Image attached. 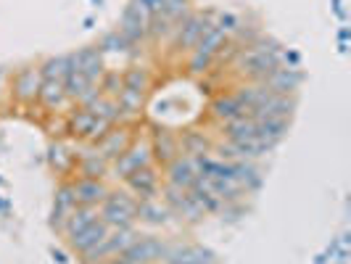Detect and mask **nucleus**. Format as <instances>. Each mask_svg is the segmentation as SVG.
Returning a JSON list of instances; mask_svg holds the SVG:
<instances>
[{"label": "nucleus", "instance_id": "22", "mask_svg": "<svg viewBox=\"0 0 351 264\" xmlns=\"http://www.w3.org/2000/svg\"><path fill=\"white\" fill-rule=\"evenodd\" d=\"M177 151H180V143H177L175 135H172L169 130H158L156 138H154V145H151V154H154L158 161L169 164L172 158H177Z\"/></svg>", "mask_w": 351, "mask_h": 264}, {"label": "nucleus", "instance_id": "38", "mask_svg": "<svg viewBox=\"0 0 351 264\" xmlns=\"http://www.w3.org/2000/svg\"><path fill=\"white\" fill-rule=\"evenodd\" d=\"M101 264H143V262H135V259H130V256L119 254V256H114V259H108V262H101Z\"/></svg>", "mask_w": 351, "mask_h": 264}, {"label": "nucleus", "instance_id": "26", "mask_svg": "<svg viewBox=\"0 0 351 264\" xmlns=\"http://www.w3.org/2000/svg\"><path fill=\"white\" fill-rule=\"evenodd\" d=\"M211 114H214L219 122H230V119H235V117H241V114H246V111H243L241 101L235 98V93H232V95H225V98L214 101V106H211Z\"/></svg>", "mask_w": 351, "mask_h": 264}, {"label": "nucleus", "instance_id": "32", "mask_svg": "<svg viewBox=\"0 0 351 264\" xmlns=\"http://www.w3.org/2000/svg\"><path fill=\"white\" fill-rule=\"evenodd\" d=\"M209 141L204 138V135H198V132H188L185 138H182V151H185V156H201V154H209Z\"/></svg>", "mask_w": 351, "mask_h": 264}, {"label": "nucleus", "instance_id": "20", "mask_svg": "<svg viewBox=\"0 0 351 264\" xmlns=\"http://www.w3.org/2000/svg\"><path fill=\"white\" fill-rule=\"evenodd\" d=\"M95 219H98V209H95V206H80V204H77V206L71 209L69 217H66V222H64L61 232H64L66 238H71V235L82 232L88 225H93Z\"/></svg>", "mask_w": 351, "mask_h": 264}, {"label": "nucleus", "instance_id": "27", "mask_svg": "<svg viewBox=\"0 0 351 264\" xmlns=\"http://www.w3.org/2000/svg\"><path fill=\"white\" fill-rule=\"evenodd\" d=\"M106 175H108V158H104L98 151H90L88 156L82 158V177L104 180Z\"/></svg>", "mask_w": 351, "mask_h": 264}, {"label": "nucleus", "instance_id": "14", "mask_svg": "<svg viewBox=\"0 0 351 264\" xmlns=\"http://www.w3.org/2000/svg\"><path fill=\"white\" fill-rule=\"evenodd\" d=\"M71 188H74V195H77V204H80V206H95V209L104 204L106 193H108L104 180H90V177L77 180Z\"/></svg>", "mask_w": 351, "mask_h": 264}, {"label": "nucleus", "instance_id": "35", "mask_svg": "<svg viewBox=\"0 0 351 264\" xmlns=\"http://www.w3.org/2000/svg\"><path fill=\"white\" fill-rule=\"evenodd\" d=\"M188 5H191L188 0H164V11L161 14L177 24V21H182V19L188 16Z\"/></svg>", "mask_w": 351, "mask_h": 264}, {"label": "nucleus", "instance_id": "1", "mask_svg": "<svg viewBox=\"0 0 351 264\" xmlns=\"http://www.w3.org/2000/svg\"><path fill=\"white\" fill-rule=\"evenodd\" d=\"M135 211H138V201L127 191H119V193H106L104 204H101V211L98 217L104 219L111 230L117 228H135Z\"/></svg>", "mask_w": 351, "mask_h": 264}, {"label": "nucleus", "instance_id": "7", "mask_svg": "<svg viewBox=\"0 0 351 264\" xmlns=\"http://www.w3.org/2000/svg\"><path fill=\"white\" fill-rule=\"evenodd\" d=\"M69 58H71V67L82 71L93 85H101V80H104L106 74V64H104V53H101L98 45H90V48L69 53Z\"/></svg>", "mask_w": 351, "mask_h": 264}, {"label": "nucleus", "instance_id": "33", "mask_svg": "<svg viewBox=\"0 0 351 264\" xmlns=\"http://www.w3.org/2000/svg\"><path fill=\"white\" fill-rule=\"evenodd\" d=\"M214 27H217L225 37L238 35V29H241V19L235 16L232 11H222V14L214 16Z\"/></svg>", "mask_w": 351, "mask_h": 264}, {"label": "nucleus", "instance_id": "31", "mask_svg": "<svg viewBox=\"0 0 351 264\" xmlns=\"http://www.w3.org/2000/svg\"><path fill=\"white\" fill-rule=\"evenodd\" d=\"M98 88H101V95L117 101V98H119V93L124 90V77L119 74V71H106Z\"/></svg>", "mask_w": 351, "mask_h": 264}, {"label": "nucleus", "instance_id": "3", "mask_svg": "<svg viewBox=\"0 0 351 264\" xmlns=\"http://www.w3.org/2000/svg\"><path fill=\"white\" fill-rule=\"evenodd\" d=\"M214 16L217 14H188V16L182 19L180 24H177L175 29V51H193L195 43L201 40V35L214 27Z\"/></svg>", "mask_w": 351, "mask_h": 264}, {"label": "nucleus", "instance_id": "25", "mask_svg": "<svg viewBox=\"0 0 351 264\" xmlns=\"http://www.w3.org/2000/svg\"><path fill=\"white\" fill-rule=\"evenodd\" d=\"M85 108H88L95 119H104L108 124H114L119 119V104L114 98H106V95H95Z\"/></svg>", "mask_w": 351, "mask_h": 264}, {"label": "nucleus", "instance_id": "41", "mask_svg": "<svg viewBox=\"0 0 351 264\" xmlns=\"http://www.w3.org/2000/svg\"><path fill=\"white\" fill-rule=\"evenodd\" d=\"M0 211H5V201H0Z\"/></svg>", "mask_w": 351, "mask_h": 264}, {"label": "nucleus", "instance_id": "16", "mask_svg": "<svg viewBox=\"0 0 351 264\" xmlns=\"http://www.w3.org/2000/svg\"><path fill=\"white\" fill-rule=\"evenodd\" d=\"M288 119H264L256 124V141L262 143L267 151H275V145L288 135Z\"/></svg>", "mask_w": 351, "mask_h": 264}, {"label": "nucleus", "instance_id": "2", "mask_svg": "<svg viewBox=\"0 0 351 264\" xmlns=\"http://www.w3.org/2000/svg\"><path fill=\"white\" fill-rule=\"evenodd\" d=\"M138 238V232L135 228H117V230H108V235H106L104 241L98 243V246L88 251L85 254V262L88 264H101V262H108V259H114V256H119L124 254L130 243Z\"/></svg>", "mask_w": 351, "mask_h": 264}, {"label": "nucleus", "instance_id": "18", "mask_svg": "<svg viewBox=\"0 0 351 264\" xmlns=\"http://www.w3.org/2000/svg\"><path fill=\"white\" fill-rule=\"evenodd\" d=\"M130 145H132V143H130V132H127L124 127L122 130H108L104 138L98 141V154L111 161V158L122 156Z\"/></svg>", "mask_w": 351, "mask_h": 264}, {"label": "nucleus", "instance_id": "12", "mask_svg": "<svg viewBox=\"0 0 351 264\" xmlns=\"http://www.w3.org/2000/svg\"><path fill=\"white\" fill-rule=\"evenodd\" d=\"M40 69L37 67H24L16 74V82H14V95L21 106H29L37 98V90H40Z\"/></svg>", "mask_w": 351, "mask_h": 264}, {"label": "nucleus", "instance_id": "23", "mask_svg": "<svg viewBox=\"0 0 351 264\" xmlns=\"http://www.w3.org/2000/svg\"><path fill=\"white\" fill-rule=\"evenodd\" d=\"M37 101L45 106V108H58V106L66 101L64 80H43L40 90H37Z\"/></svg>", "mask_w": 351, "mask_h": 264}, {"label": "nucleus", "instance_id": "15", "mask_svg": "<svg viewBox=\"0 0 351 264\" xmlns=\"http://www.w3.org/2000/svg\"><path fill=\"white\" fill-rule=\"evenodd\" d=\"M77 206V195H74V188L71 185H58V191L53 195V217H51V225L58 232L64 228L66 217L71 214V209Z\"/></svg>", "mask_w": 351, "mask_h": 264}, {"label": "nucleus", "instance_id": "34", "mask_svg": "<svg viewBox=\"0 0 351 264\" xmlns=\"http://www.w3.org/2000/svg\"><path fill=\"white\" fill-rule=\"evenodd\" d=\"M98 48H101V53H127L130 43H127V40L114 29V32H108V35L101 40V45H98Z\"/></svg>", "mask_w": 351, "mask_h": 264}, {"label": "nucleus", "instance_id": "29", "mask_svg": "<svg viewBox=\"0 0 351 264\" xmlns=\"http://www.w3.org/2000/svg\"><path fill=\"white\" fill-rule=\"evenodd\" d=\"M151 88V74L143 67H132V69L124 74V90H132V93H141L145 95V90Z\"/></svg>", "mask_w": 351, "mask_h": 264}, {"label": "nucleus", "instance_id": "30", "mask_svg": "<svg viewBox=\"0 0 351 264\" xmlns=\"http://www.w3.org/2000/svg\"><path fill=\"white\" fill-rule=\"evenodd\" d=\"M93 122H95V117L82 106V108H77V111L69 117V132L71 135H77V138H88Z\"/></svg>", "mask_w": 351, "mask_h": 264}, {"label": "nucleus", "instance_id": "39", "mask_svg": "<svg viewBox=\"0 0 351 264\" xmlns=\"http://www.w3.org/2000/svg\"><path fill=\"white\" fill-rule=\"evenodd\" d=\"M338 35H341V43H346V40H349V29H346V27H343V29H341V32H338Z\"/></svg>", "mask_w": 351, "mask_h": 264}, {"label": "nucleus", "instance_id": "24", "mask_svg": "<svg viewBox=\"0 0 351 264\" xmlns=\"http://www.w3.org/2000/svg\"><path fill=\"white\" fill-rule=\"evenodd\" d=\"M272 95V90L262 85V82H254V85H246L235 93V98L241 101L243 111H251V108H259L262 104H267V98Z\"/></svg>", "mask_w": 351, "mask_h": 264}, {"label": "nucleus", "instance_id": "17", "mask_svg": "<svg viewBox=\"0 0 351 264\" xmlns=\"http://www.w3.org/2000/svg\"><path fill=\"white\" fill-rule=\"evenodd\" d=\"M232 177L238 180V185L246 193H256L264 182V175L259 172V167L254 161H232Z\"/></svg>", "mask_w": 351, "mask_h": 264}, {"label": "nucleus", "instance_id": "19", "mask_svg": "<svg viewBox=\"0 0 351 264\" xmlns=\"http://www.w3.org/2000/svg\"><path fill=\"white\" fill-rule=\"evenodd\" d=\"M172 217V211L167 209L164 201H156V198H145V201H138V211H135V219L141 222H148V225H167Z\"/></svg>", "mask_w": 351, "mask_h": 264}, {"label": "nucleus", "instance_id": "9", "mask_svg": "<svg viewBox=\"0 0 351 264\" xmlns=\"http://www.w3.org/2000/svg\"><path fill=\"white\" fill-rule=\"evenodd\" d=\"M301 82H304V74L299 69H293V67L282 64L267 77V82H262V85H267L275 95H291V93H296L301 88Z\"/></svg>", "mask_w": 351, "mask_h": 264}, {"label": "nucleus", "instance_id": "21", "mask_svg": "<svg viewBox=\"0 0 351 264\" xmlns=\"http://www.w3.org/2000/svg\"><path fill=\"white\" fill-rule=\"evenodd\" d=\"M225 135H228V143L251 141V138H256V122L248 114H241V117L225 122Z\"/></svg>", "mask_w": 351, "mask_h": 264}, {"label": "nucleus", "instance_id": "28", "mask_svg": "<svg viewBox=\"0 0 351 264\" xmlns=\"http://www.w3.org/2000/svg\"><path fill=\"white\" fill-rule=\"evenodd\" d=\"M66 69H69V53L66 56H53L40 67V77L43 80H64Z\"/></svg>", "mask_w": 351, "mask_h": 264}, {"label": "nucleus", "instance_id": "8", "mask_svg": "<svg viewBox=\"0 0 351 264\" xmlns=\"http://www.w3.org/2000/svg\"><path fill=\"white\" fill-rule=\"evenodd\" d=\"M117 164H114V172L119 180L130 175V172H135V169H141V167H151V145H145V143H138V145H130L127 151H124L122 156L114 158Z\"/></svg>", "mask_w": 351, "mask_h": 264}, {"label": "nucleus", "instance_id": "13", "mask_svg": "<svg viewBox=\"0 0 351 264\" xmlns=\"http://www.w3.org/2000/svg\"><path fill=\"white\" fill-rule=\"evenodd\" d=\"M195 167H193V156H177L167 164V185H175V188H182L188 191L195 180Z\"/></svg>", "mask_w": 351, "mask_h": 264}, {"label": "nucleus", "instance_id": "11", "mask_svg": "<svg viewBox=\"0 0 351 264\" xmlns=\"http://www.w3.org/2000/svg\"><path fill=\"white\" fill-rule=\"evenodd\" d=\"M108 225H106L104 219L98 217L93 225H88V228L82 230V232H77V235H71L69 238V246H71V251H77V254H88V251H93V248L98 246L101 241H104L106 235H108Z\"/></svg>", "mask_w": 351, "mask_h": 264}, {"label": "nucleus", "instance_id": "36", "mask_svg": "<svg viewBox=\"0 0 351 264\" xmlns=\"http://www.w3.org/2000/svg\"><path fill=\"white\" fill-rule=\"evenodd\" d=\"M138 3H141L143 8H145V11L151 14V16H154V14H161V11H164V0H138Z\"/></svg>", "mask_w": 351, "mask_h": 264}, {"label": "nucleus", "instance_id": "6", "mask_svg": "<svg viewBox=\"0 0 351 264\" xmlns=\"http://www.w3.org/2000/svg\"><path fill=\"white\" fill-rule=\"evenodd\" d=\"M167 251H169V243H167V241H161L156 235H138V238L130 243V248L124 251V256H130V259L143 262V264H161L164 256H167Z\"/></svg>", "mask_w": 351, "mask_h": 264}, {"label": "nucleus", "instance_id": "5", "mask_svg": "<svg viewBox=\"0 0 351 264\" xmlns=\"http://www.w3.org/2000/svg\"><path fill=\"white\" fill-rule=\"evenodd\" d=\"M148 19H151V14L143 8L138 0H132L127 8H124L122 14V21H119V35L130 43V45H138V43H143L145 37H148Z\"/></svg>", "mask_w": 351, "mask_h": 264}, {"label": "nucleus", "instance_id": "40", "mask_svg": "<svg viewBox=\"0 0 351 264\" xmlns=\"http://www.w3.org/2000/svg\"><path fill=\"white\" fill-rule=\"evenodd\" d=\"M53 256H56V259H58V262H61V264H66V256H64V254H61V251H56V254H53Z\"/></svg>", "mask_w": 351, "mask_h": 264}, {"label": "nucleus", "instance_id": "10", "mask_svg": "<svg viewBox=\"0 0 351 264\" xmlns=\"http://www.w3.org/2000/svg\"><path fill=\"white\" fill-rule=\"evenodd\" d=\"M124 182H127L130 193L141 195V201H145V198H156L158 175L154 172V167H141V169L130 172V175L124 177Z\"/></svg>", "mask_w": 351, "mask_h": 264}, {"label": "nucleus", "instance_id": "4", "mask_svg": "<svg viewBox=\"0 0 351 264\" xmlns=\"http://www.w3.org/2000/svg\"><path fill=\"white\" fill-rule=\"evenodd\" d=\"M225 45H228V37L222 35L217 27H209V29L201 35V40L195 43L193 56H191V71L201 74V71L209 69V64L214 61V56L222 51Z\"/></svg>", "mask_w": 351, "mask_h": 264}, {"label": "nucleus", "instance_id": "37", "mask_svg": "<svg viewBox=\"0 0 351 264\" xmlns=\"http://www.w3.org/2000/svg\"><path fill=\"white\" fill-rule=\"evenodd\" d=\"M51 161H64V169H66V164H69V156H66V151L61 148V145H51Z\"/></svg>", "mask_w": 351, "mask_h": 264}]
</instances>
